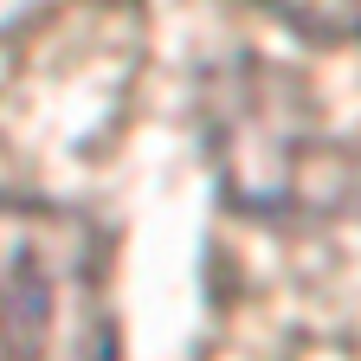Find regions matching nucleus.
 Returning a JSON list of instances; mask_svg holds the SVG:
<instances>
[{"label":"nucleus","mask_w":361,"mask_h":361,"mask_svg":"<svg viewBox=\"0 0 361 361\" xmlns=\"http://www.w3.org/2000/svg\"><path fill=\"white\" fill-rule=\"evenodd\" d=\"M355 39H361V32H355Z\"/></svg>","instance_id":"nucleus-5"},{"label":"nucleus","mask_w":361,"mask_h":361,"mask_svg":"<svg viewBox=\"0 0 361 361\" xmlns=\"http://www.w3.org/2000/svg\"><path fill=\"white\" fill-rule=\"evenodd\" d=\"M32 13H39V0H0V39H7L13 26H26Z\"/></svg>","instance_id":"nucleus-4"},{"label":"nucleus","mask_w":361,"mask_h":361,"mask_svg":"<svg viewBox=\"0 0 361 361\" xmlns=\"http://www.w3.org/2000/svg\"><path fill=\"white\" fill-rule=\"evenodd\" d=\"M0 355L116 361L110 239L84 207L0 194Z\"/></svg>","instance_id":"nucleus-1"},{"label":"nucleus","mask_w":361,"mask_h":361,"mask_svg":"<svg viewBox=\"0 0 361 361\" xmlns=\"http://www.w3.org/2000/svg\"><path fill=\"white\" fill-rule=\"evenodd\" d=\"M207 142L226 200L245 213H284L329 194L336 149L316 129V110L278 65H219L207 84Z\"/></svg>","instance_id":"nucleus-2"},{"label":"nucleus","mask_w":361,"mask_h":361,"mask_svg":"<svg viewBox=\"0 0 361 361\" xmlns=\"http://www.w3.org/2000/svg\"><path fill=\"white\" fill-rule=\"evenodd\" d=\"M258 7L310 39H355L361 32V0H258Z\"/></svg>","instance_id":"nucleus-3"}]
</instances>
